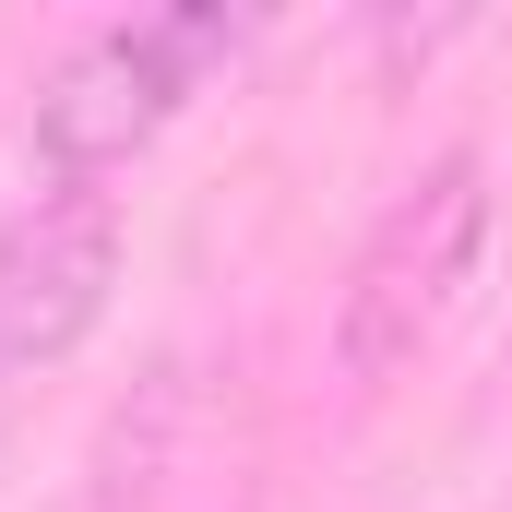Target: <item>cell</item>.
I'll return each instance as SVG.
<instances>
[{
	"mask_svg": "<svg viewBox=\"0 0 512 512\" xmlns=\"http://www.w3.org/2000/svg\"><path fill=\"white\" fill-rule=\"evenodd\" d=\"M108 286H120V203L108 191H60V203L12 215L0 227V382L72 358L108 322Z\"/></svg>",
	"mask_w": 512,
	"mask_h": 512,
	"instance_id": "3",
	"label": "cell"
},
{
	"mask_svg": "<svg viewBox=\"0 0 512 512\" xmlns=\"http://www.w3.org/2000/svg\"><path fill=\"white\" fill-rule=\"evenodd\" d=\"M477 251H489V155L453 143V155L417 167V191H393V215L370 227V251H358V274H346L334 358H346L358 393H382L393 370H417V346L453 322Z\"/></svg>",
	"mask_w": 512,
	"mask_h": 512,
	"instance_id": "1",
	"label": "cell"
},
{
	"mask_svg": "<svg viewBox=\"0 0 512 512\" xmlns=\"http://www.w3.org/2000/svg\"><path fill=\"white\" fill-rule=\"evenodd\" d=\"M239 48H251V12H227V0L143 12V24L84 36V48L48 72V96H36V155H48L72 191H84V179H108V167H131L155 131L203 96V72H215V60H239Z\"/></svg>",
	"mask_w": 512,
	"mask_h": 512,
	"instance_id": "2",
	"label": "cell"
}]
</instances>
